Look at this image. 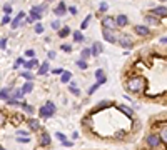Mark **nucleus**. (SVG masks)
<instances>
[{"mask_svg":"<svg viewBox=\"0 0 167 150\" xmlns=\"http://www.w3.org/2000/svg\"><path fill=\"white\" fill-rule=\"evenodd\" d=\"M127 92H134V94H140L145 89V79L144 77H132L125 82Z\"/></svg>","mask_w":167,"mask_h":150,"instance_id":"1","label":"nucleus"},{"mask_svg":"<svg viewBox=\"0 0 167 150\" xmlns=\"http://www.w3.org/2000/svg\"><path fill=\"white\" fill-rule=\"evenodd\" d=\"M57 112V107L53 102H47L45 105H42L40 110H38V115H40L42 119H50L53 114Z\"/></svg>","mask_w":167,"mask_h":150,"instance_id":"2","label":"nucleus"},{"mask_svg":"<svg viewBox=\"0 0 167 150\" xmlns=\"http://www.w3.org/2000/svg\"><path fill=\"white\" fill-rule=\"evenodd\" d=\"M117 43H119L120 47H124V48H130L132 45H134V38H132L130 35H127V33H124V35L117 37Z\"/></svg>","mask_w":167,"mask_h":150,"instance_id":"3","label":"nucleus"},{"mask_svg":"<svg viewBox=\"0 0 167 150\" xmlns=\"http://www.w3.org/2000/svg\"><path fill=\"white\" fill-rule=\"evenodd\" d=\"M102 25H104V28H107V30H114V28H117L115 18L114 17H109V15L102 18Z\"/></svg>","mask_w":167,"mask_h":150,"instance_id":"4","label":"nucleus"},{"mask_svg":"<svg viewBox=\"0 0 167 150\" xmlns=\"http://www.w3.org/2000/svg\"><path fill=\"white\" fill-rule=\"evenodd\" d=\"M145 142H147V145H149V147L155 148V147H159V145H160V138L157 137L155 133H150V135H147Z\"/></svg>","mask_w":167,"mask_h":150,"instance_id":"5","label":"nucleus"},{"mask_svg":"<svg viewBox=\"0 0 167 150\" xmlns=\"http://www.w3.org/2000/svg\"><path fill=\"white\" fill-rule=\"evenodd\" d=\"M25 17H27V15H25V12H18V15H17V17L12 20L10 27H12V28H17V27H20V25H22V22L25 20Z\"/></svg>","mask_w":167,"mask_h":150,"instance_id":"6","label":"nucleus"},{"mask_svg":"<svg viewBox=\"0 0 167 150\" xmlns=\"http://www.w3.org/2000/svg\"><path fill=\"white\" fill-rule=\"evenodd\" d=\"M43 8H45V5H42V7H33V8H32V10H30V18H32V20H40Z\"/></svg>","mask_w":167,"mask_h":150,"instance_id":"7","label":"nucleus"},{"mask_svg":"<svg viewBox=\"0 0 167 150\" xmlns=\"http://www.w3.org/2000/svg\"><path fill=\"white\" fill-rule=\"evenodd\" d=\"M134 32L137 33V35H142V37L150 35V30H149L147 25H134Z\"/></svg>","mask_w":167,"mask_h":150,"instance_id":"8","label":"nucleus"},{"mask_svg":"<svg viewBox=\"0 0 167 150\" xmlns=\"http://www.w3.org/2000/svg\"><path fill=\"white\" fill-rule=\"evenodd\" d=\"M150 15H154V17H157V18H164V17H167V8L165 7H155V8H152V12H150Z\"/></svg>","mask_w":167,"mask_h":150,"instance_id":"9","label":"nucleus"},{"mask_svg":"<svg viewBox=\"0 0 167 150\" xmlns=\"http://www.w3.org/2000/svg\"><path fill=\"white\" fill-rule=\"evenodd\" d=\"M102 35H104V38L109 43H117V37L114 35V32L112 30H107V28H104V30H102Z\"/></svg>","mask_w":167,"mask_h":150,"instance_id":"10","label":"nucleus"},{"mask_svg":"<svg viewBox=\"0 0 167 150\" xmlns=\"http://www.w3.org/2000/svg\"><path fill=\"white\" fill-rule=\"evenodd\" d=\"M102 52H104V48H102V43L100 42H94V43H92V48H90V54L92 55L97 57V55H100Z\"/></svg>","mask_w":167,"mask_h":150,"instance_id":"11","label":"nucleus"},{"mask_svg":"<svg viewBox=\"0 0 167 150\" xmlns=\"http://www.w3.org/2000/svg\"><path fill=\"white\" fill-rule=\"evenodd\" d=\"M27 123H28V128H30L32 132H38V130H40V122H38L37 119H28Z\"/></svg>","mask_w":167,"mask_h":150,"instance_id":"12","label":"nucleus"},{"mask_svg":"<svg viewBox=\"0 0 167 150\" xmlns=\"http://www.w3.org/2000/svg\"><path fill=\"white\" fill-rule=\"evenodd\" d=\"M38 142H40L42 147H48V145H50V135H48L47 132H42L40 133V140H38Z\"/></svg>","mask_w":167,"mask_h":150,"instance_id":"13","label":"nucleus"},{"mask_svg":"<svg viewBox=\"0 0 167 150\" xmlns=\"http://www.w3.org/2000/svg\"><path fill=\"white\" fill-rule=\"evenodd\" d=\"M144 20H145L147 25H159V23H160V18H157L154 15H145Z\"/></svg>","mask_w":167,"mask_h":150,"instance_id":"14","label":"nucleus"},{"mask_svg":"<svg viewBox=\"0 0 167 150\" xmlns=\"http://www.w3.org/2000/svg\"><path fill=\"white\" fill-rule=\"evenodd\" d=\"M95 77H97V84H99V85H102V84H105V82H107V77H105V74H104V70H102V69H99L95 72Z\"/></svg>","mask_w":167,"mask_h":150,"instance_id":"15","label":"nucleus"},{"mask_svg":"<svg viewBox=\"0 0 167 150\" xmlns=\"http://www.w3.org/2000/svg\"><path fill=\"white\" fill-rule=\"evenodd\" d=\"M65 12H67V5H65V3H63V2H60V3H58V7L55 8V10H53V13H55L57 17H62Z\"/></svg>","mask_w":167,"mask_h":150,"instance_id":"16","label":"nucleus"},{"mask_svg":"<svg viewBox=\"0 0 167 150\" xmlns=\"http://www.w3.org/2000/svg\"><path fill=\"white\" fill-rule=\"evenodd\" d=\"M115 23H117V27H125L127 23H129V18H127L125 15H117L115 17Z\"/></svg>","mask_w":167,"mask_h":150,"instance_id":"17","label":"nucleus"},{"mask_svg":"<svg viewBox=\"0 0 167 150\" xmlns=\"http://www.w3.org/2000/svg\"><path fill=\"white\" fill-rule=\"evenodd\" d=\"M37 65H38V62H37L35 59H30V60L23 62V67H25V70H28V72H30V70H33Z\"/></svg>","mask_w":167,"mask_h":150,"instance_id":"18","label":"nucleus"},{"mask_svg":"<svg viewBox=\"0 0 167 150\" xmlns=\"http://www.w3.org/2000/svg\"><path fill=\"white\" fill-rule=\"evenodd\" d=\"M10 95H12V90L10 89H2V90H0V99L5 100V102L10 99Z\"/></svg>","mask_w":167,"mask_h":150,"instance_id":"19","label":"nucleus"},{"mask_svg":"<svg viewBox=\"0 0 167 150\" xmlns=\"http://www.w3.org/2000/svg\"><path fill=\"white\" fill-rule=\"evenodd\" d=\"M48 69H50V64H48V60H47V62H43V64L38 67V75H45L48 72Z\"/></svg>","mask_w":167,"mask_h":150,"instance_id":"20","label":"nucleus"},{"mask_svg":"<svg viewBox=\"0 0 167 150\" xmlns=\"http://www.w3.org/2000/svg\"><path fill=\"white\" fill-rule=\"evenodd\" d=\"M23 95H25V94L22 92V89H15V90H12V99H15V100H20Z\"/></svg>","mask_w":167,"mask_h":150,"instance_id":"21","label":"nucleus"},{"mask_svg":"<svg viewBox=\"0 0 167 150\" xmlns=\"http://www.w3.org/2000/svg\"><path fill=\"white\" fill-rule=\"evenodd\" d=\"M117 109L122 110V112H124V114L127 115V117H132V115H134V112H132V110H130L129 107H127V105H117Z\"/></svg>","mask_w":167,"mask_h":150,"instance_id":"22","label":"nucleus"},{"mask_svg":"<svg viewBox=\"0 0 167 150\" xmlns=\"http://www.w3.org/2000/svg\"><path fill=\"white\" fill-rule=\"evenodd\" d=\"M32 90H33V84H32V82H25L23 87H22V92H23V94H30Z\"/></svg>","mask_w":167,"mask_h":150,"instance_id":"23","label":"nucleus"},{"mask_svg":"<svg viewBox=\"0 0 167 150\" xmlns=\"http://www.w3.org/2000/svg\"><path fill=\"white\" fill-rule=\"evenodd\" d=\"M70 79H72V72H63L62 74V79H60V82L62 84H67V82H70Z\"/></svg>","mask_w":167,"mask_h":150,"instance_id":"24","label":"nucleus"},{"mask_svg":"<svg viewBox=\"0 0 167 150\" xmlns=\"http://www.w3.org/2000/svg\"><path fill=\"white\" fill-rule=\"evenodd\" d=\"M73 40H75V42H84V40H85V37L82 35L80 30H75V32H73Z\"/></svg>","mask_w":167,"mask_h":150,"instance_id":"25","label":"nucleus"},{"mask_svg":"<svg viewBox=\"0 0 167 150\" xmlns=\"http://www.w3.org/2000/svg\"><path fill=\"white\" fill-rule=\"evenodd\" d=\"M75 65L78 67V69H82V70H85L87 67H89V65H87V62H85V60H82V59H78V60L75 62Z\"/></svg>","mask_w":167,"mask_h":150,"instance_id":"26","label":"nucleus"},{"mask_svg":"<svg viewBox=\"0 0 167 150\" xmlns=\"http://www.w3.org/2000/svg\"><path fill=\"white\" fill-rule=\"evenodd\" d=\"M164 143H167V127H164V128H160V137H159Z\"/></svg>","mask_w":167,"mask_h":150,"instance_id":"27","label":"nucleus"},{"mask_svg":"<svg viewBox=\"0 0 167 150\" xmlns=\"http://www.w3.org/2000/svg\"><path fill=\"white\" fill-rule=\"evenodd\" d=\"M92 54H90V48H84V50H82V60H87V59H89V57H90Z\"/></svg>","mask_w":167,"mask_h":150,"instance_id":"28","label":"nucleus"},{"mask_svg":"<svg viewBox=\"0 0 167 150\" xmlns=\"http://www.w3.org/2000/svg\"><path fill=\"white\" fill-rule=\"evenodd\" d=\"M68 33H70V28H68V27H63V28L58 30V35H60V37H67Z\"/></svg>","mask_w":167,"mask_h":150,"instance_id":"29","label":"nucleus"},{"mask_svg":"<svg viewBox=\"0 0 167 150\" xmlns=\"http://www.w3.org/2000/svg\"><path fill=\"white\" fill-rule=\"evenodd\" d=\"M22 77H23V79H27V82H32V79H33V77H32V74H30V72H28V70H25V72H22V74H20Z\"/></svg>","mask_w":167,"mask_h":150,"instance_id":"30","label":"nucleus"},{"mask_svg":"<svg viewBox=\"0 0 167 150\" xmlns=\"http://www.w3.org/2000/svg\"><path fill=\"white\" fill-rule=\"evenodd\" d=\"M99 87H100L99 84H94V85H90V87H89V90H87V94H89V95H94V92H95L97 89H99Z\"/></svg>","mask_w":167,"mask_h":150,"instance_id":"31","label":"nucleus"},{"mask_svg":"<svg viewBox=\"0 0 167 150\" xmlns=\"http://www.w3.org/2000/svg\"><path fill=\"white\" fill-rule=\"evenodd\" d=\"M90 18H92V15H87V17H85V20H84V22H82V25H80V28H82V30H84V28H87V27H89V22H90Z\"/></svg>","mask_w":167,"mask_h":150,"instance_id":"32","label":"nucleus"},{"mask_svg":"<svg viewBox=\"0 0 167 150\" xmlns=\"http://www.w3.org/2000/svg\"><path fill=\"white\" fill-rule=\"evenodd\" d=\"M20 105H22V109L25 110L27 114H33V107H30L28 104H20Z\"/></svg>","mask_w":167,"mask_h":150,"instance_id":"33","label":"nucleus"},{"mask_svg":"<svg viewBox=\"0 0 167 150\" xmlns=\"http://www.w3.org/2000/svg\"><path fill=\"white\" fill-rule=\"evenodd\" d=\"M60 25H62V23H60V22H58V20H53V22L50 23V27L53 28V30H57V32H58V30H60Z\"/></svg>","mask_w":167,"mask_h":150,"instance_id":"34","label":"nucleus"},{"mask_svg":"<svg viewBox=\"0 0 167 150\" xmlns=\"http://www.w3.org/2000/svg\"><path fill=\"white\" fill-rule=\"evenodd\" d=\"M60 48L63 52H67V54H70V52H72V45H68V43H62Z\"/></svg>","mask_w":167,"mask_h":150,"instance_id":"35","label":"nucleus"},{"mask_svg":"<svg viewBox=\"0 0 167 150\" xmlns=\"http://www.w3.org/2000/svg\"><path fill=\"white\" fill-rule=\"evenodd\" d=\"M68 90H70V92H72V94L75 95V97H78V95H80V92H78V89H77L75 85H72V87H70V89H68Z\"/></svg>","mask_w":167,"mask_h":150,"instance_id":"36","label":"nucleus"},{"mask_svg":"<svg viewBox=\"0 0 167 150\" xmlns=\"http://www.w3.org/2000/svg\"><path fill=\"white\" fill-rule=\"evenodd\" d=\"M17 135L18 137H28V132L27 130H17Z\"/></svg>","mask_w":167,"mask_h":150,"instance_id":"37","label":"nucleus"},{"mask_svg":"<svg viewBox=\"0 0 167 150\" xmlns=\"http://www.w3.org/2000/svg\"><path fill=\"white\" fill-rule=\"evenodd\" d=\"M55 137H57L58 140H60V142H65V140H67V138H65V135L60 133V132H57V133H55Z\"/></svg>","mask_w":167,"mask_h":150,"instance_id":"38","label":"nucleus"},{"mask_svg":"<svg viewBox=\"0 0 167 150\" xmlns=\"http://www.w3.org/2000/svg\"><path fill=\"white\" fill-rule=\"evenodd\" d=\"M7 104H8V105H20V104H18V100H15V99H12V97H10V99H8V100H7Z\"/></svg>","mask_w":167,"mask_h":150,"instance_id":"39","label":"nucleus"},{"mask_svg":"<svg viewBox=\"0 0 167 150\" xmlns=\"http://www.w3.org/2000/svg\"><path fill=\"white\" fill-rule=\"evenodd\" d=\"M17 140H18L20 143H28V142H30V138H28V137H18Z\"/></svg>","mask_w":167,"mask_h":150,"instance_id":"40","label":"nucleus"},{"mask_svg":"<svg viewBox=\"0 0 167 150\" xmlns=\"http://www.w3.org/2000/svg\"><path fill=\"white\" fill-rule=\"evenodd\" d=\"M35 32L37 33H42L43 32V25H42V23H37V25H35Z\"/></svg>","mask_w":167,"mask_h":150,"instance_id":"41","label":"nucleus"},{"mask_svg":"<svg viewBox=\"0 0 167 150\" xmlns=\"http://www.w3.org/2000/svg\"><path fill=\"white\" fill-rule=\"evenodd\" d=\"M3 123H5V114L0 112V127H3Z\"/></svg>","mask_w":167,"mask_h":150,"instance_id":"42","label":"nucleus"},{"mask_svg":"<svg viewBox=\"0 0 167 150\" xmlns=\"http://www.w3.org/2000/svg\"><path fill=\"white\" fill-rule=\"evenodd\" d=\"M3 12H5L7 15H10V13H12V7L10 5H5V7H3Z\"/></svg>","mask_w":167,"mask_h":150,"instance_id":"43","label":"nucleus"},{"mask_svg":"<svg viewBox=\"0 0 167 150\" xmlns=\"http://www.w3.org/2000/svg\"><path fill=\"white\" fill-rule=\"evenodd\" d=\"M25 57H30V59H33V57H35V52H33V50H27V52H25Z\"/></svg>","mask_w":167,"mask_h":150,"instance_id":"44","label":"nucleus"},{"mask_svg":"<svg viewBox=\"0 0 167 150\" xmlns=\"http://www.w3.org/2000/svg\"><path fill=\"white\" fill-rule=\"evenodd\" d=\"M5 45H7V40H5V38H0V48L3 50V48H5Z\"/></svg>","mask_w":167,"mask_h":150,"instance_id":"45","label":"nucleus"},{"mask_svg":"<svg viewBox=\"0 0 167 150\" xmlns=\"http://www.w3.org/2000/svg\"><path fill=\"white\" fill-rule=\"evenodd\" d=\"M23 62H25V60H23V59H17V62H15V65H13V69H17V67H18V65H22V64H23Z\"/></svg>","mask_w":167,"mask_h":150,"instance_id":"46","label":"nucleus"},{"mask_svg":"<svg viewBox=\"0 0 167 150\" xmlns=\"http://www.w3.org/2000/svg\"><path fill=\"white\" fill-rule=\"evenodd\" d=\"M62 145H63V147H72L73 142H70V140H65V142H62Z\"/></svg>","mask_w":167,"mask_h":150,"instance_id":"47","label":"nucleus"},{"mask_svg":"<svg viewBox=\"0 0 167 150\" xmlns=\"http://www.w3.org/2000/svg\"><path fill=\"white\" fill-rule=\"evenodd\" d=\"M107 8H109V5H107L105 2H104V3H100V12H105Z\"/></svg>","mask_w":167,"mask_h":150,"instance_id":"48","label":"nucleus"},{"mask_svg":"<svg viewBox=\"0 0 167 150\" xmlns=\"http://www.w3.org/2000/svg\"><path fill=\"white\" fill-rule=\"evenodd\" d=\"M68 12H70L72 15H75V13H77V8H75V7H68Z\"/></svg>","mask_w":167,"mask_h":150,"instance_id":"49","label":"nucleus"},{"mask_svg":"<svg viewBox=\"0 0 167 150\" xmlns=\"http://www.w3.org/2000/svg\"><path fill=\"white\" fill-rule=\"evenodd\" d=\"M107 105H109V102H105V100H104V102L99 104V109H104V107H107Z\"/></svg>","mask_w":167,"mask_h":150,"instance_id":"50","label":"nucleus"},{"mask_svg":"<svg viewBox=\"0 0 167 150\" xmlns=\"http://www.w3.org/2000/svg\"><path fill=\"white\" fill-rule=\"evenodd\" d=\"M55 57H57V54H55V52H48V59H55Z\"/></svg>","mask_w":167,"mask_h":150,"instance_id":"51","label":"nucleus"},{"mask_svg":"<svg viewBox=\"0 0 167 150\" xmlns=\"http://www.w3.org/2000/svg\"><path fill=\"white\" fill-rule=\"evenodd\" d=\"M53 74H60V75H62L63 70H62V69H53Z\"/></svg>","mask_w":167,"mask_h":150,"instance_id":"52","label":"nucleus"},{"mask_svg":"<svg viewBox=\"0 0 167 150\" xmlns=\"http://www.w3.org/2000/svg\"><path fill=\"white\" fill-rule=\"evenodd\" d=\"M8 22H10V18H8V15L2 18V23H8Z\"/></svg>","mask_w":167,"mask_h":150,"instance_id":"53","label":"nucleus"},{"mask_svg":"<svg viewBox=\"0 0 167 150\" xmlns=\"http://www.w3.org/2000/svg\"><path fill=\"white\" fill-rule=\"evenodd\" d=\"M160 43H167V35H165V37H162V38H160Z\"/></svg>","mask_w":167,"mask_h":150,"instance_id":"54","label":"nucleus"},{"mask_svg":"<svg viewBox=\"0 0 167 150\" xmlns=\"http://www.w3.org/2000/svg\"><path fill=\"white\" fill-rule=\"evenodd\" d=\"M0 150H5V148H2V147H0Z\"/></svg>","mask_w":167,"mask_h":150,"instance_id":"55","label":"nucleus"},{"mask_svg":"<svg viewBox=\"0 0 167 150\" xmlns=\"http://www.w3.org/2000/svg\"><path fill=\"white\" fill-rule=\"evenodd\" d=\"M47 2H52V0H47Z\"/></svg>","mask_w":167,"mask_h":150,"instance_id":"56","label":"nucleus"},{"mask_svg":"<svg viewBox=\"0 0 167 150\" xmlns=\"http://www.w3.org/2000/svg\"><path fill=\"white\" fill-rule=\"evenodd\" d=\"M160 2H165V0H160Z\"/></svg>","mask_w":167,"mask_h":150,"instance_id":"57","label":"nucleus"}]
</instances>
